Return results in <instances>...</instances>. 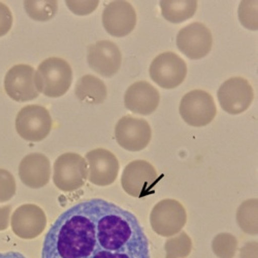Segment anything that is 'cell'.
<instances>
[{
    "label": "cell",
    "instance_id": "6da1fadb",
    "mask_svg": "<svg viewBox=\"0 0 258 258\" xmlns=\"http://www.w3.org/2000/svg\"><path fill=\"white\" fill-rule=\"evenodd\" d=\"M41 258H151L136 215L102 199L64 211L45 236Z\"/></svg>",
    "mask_w": 258,
    "mask_h": 258
},
{
    "label": "cell",
    "instance_id": "7a4b0ae2",
    "mask_svg": "<svg viewBox=\"0 0 258 258\" xmlns=\"http://www.w3.org/2000/svg\"><path fill=\"white\" fill-rule=\"evenodd\" d=\"M74 74L70 63L59 57L42 61L35 71L37 91L47 97L58 98L66 94L73 84Z\"/></svg>",
    "mask_w": 258,
    "mask_h": 258
},
{
    "label": "cell",
    "instance_id": "3957f363",
    "mask_svg": "<svg viewBox=\"0 0 258 258\" xmlns=\"http://www.w3.org/2000/svg\"><path fill=\"white\" fill-rule=\"evenodd\" d=\"M88 179L87 161L80 154L69 152L60 155L53 166V182L63 192L81 189Z\"/></svg>",
    "mask_w": 258,
    "mask_h": 258
},
{
    "label": "cell",
    "instance_id": "277c9868",
    "mask_svg": "<svg viewBox=\"0 0 258 258\" xmlns=\"http://www.w3.org/2000/svg\"><path fill=\"white\" fill-rule=\"evenodd\" d=\"M160 177L155 167L146 160L129 162L121 176L123 190L136 199H143L153 195Z\"/></svg>",
    "mask_w": 258,
    "mask_h": 258
},
{
    "label": "cell",
    "instance_id": "5b68a950",
    "mask_svg": "<svg viewBox=\"0 0 258 258\" xmlns=\"http://www.w3.org/2000/svg\"><path fill=\"white\" fill-rule=\"evenodd\" d=\"M52 126V117L45 106L28 104L17 114L16 131L27 142L38 143L44 141L50 135Z\"/></svg>",
    "mask_w": 258,
    "mask_h": 258
},
{
    "label": "cell",
    "instance_id": "8992f818",
    "mask_svg": "<svg viewBox=\"0 0 258 258\" xmlns=\"http://www.w3.org/2000/svg\"><path fill=\"white\" fill-rule=\"evenodd\" d=\"M187 222L185 207L178 201L165 199L157 203L150 214V224L155 233L170 238L182 231Z\"/></svg>",
    "mask_w": 258,
    "mask_h": 258
},
{
    "label": "cell",
    "instance_id": "52a82bcc",
    "mask_svg": "<svg viewBox=\"0 0 258 258\" xmlns=\"http://www.w3.org/2000/svg\"><path fill=\"white\" fill-rule=\"evenodd\" d=\"M179 112L182 119L192 127H204L217 115L213 96L205 90H192L186 93L180 102Z\"/></svg>",
    "mask_w": 258,
    "mask_h": 258
},
{
    "label": "cell",
    "instance_id": "ba28073f",
    "mask_svg": "<svg viewBox=\"0 0 258 258\" xmlns=\"http://www.w3.org/2000/svg\"><path fill=\"white\" fill-rule=\"evenodd\" d=\"M186 62L174 52H164L156 56L149 69L150 78L163 89H175L187 77Z\"/></svg>",
    "mask_w": 258,
    "mask_h": 258
},
{
    "label": "cell",
    "instance_id": "9c48e42d",
    "mask_svg": "<svg viewBox=\"0 0 258 258\" xmlns=\"http://www.w3.org/2000/svg\"><path fill=\"white\" fill-rule=\"evenodd\" d=\"M217 97L224 112L230 115H240L245 113L252 104L254 91L248 80L233 77L220 86Z\"/></svg>",
    "mask_w": 258,
    "mask_h": 258
},
{
    "label": "cell",
    "instance_id": "30bf717a",
    "mask_svg": "<svg viewBox=\"0 0 258 258\" xmlns=\"http://www.w3.org/2000/svg\"><path fill=\"white\" fill-rule=\"evenodd\" d=\"M115 138L126 151L140 152L151 142L152 129L146 120L126 115L115 126Z\"/></svg>",
    "mask_w": 258,
    "mask_h": 258
},
{
    "label": "cell",
    "instance_id": "8fae6325",
    "mask_svg": "<svg viewBox=\"0 0 258 258\" xmlns=\"http://www.w3.org/2000/svg\"><path fill=\"white\" fill-rule=\"evenodd\" d=\"M177 47L190 60L203 59L212 50V32L205 24L193 22L178 32Z\"/></svg>",
    "mask_w": 258,
    "mask_h": 258
},
{
    "label": "cell",
    "instance_id": "7c38bea8",
    "mask_svg": "<svg viewBox=\"0 0 258 258\" xmlns=\"http://www.w3.org/2000/svg\"><path fill=\"white\" fill-rule=\"evenodd\" d=\"M88 164V180L99 187L112 185L119 175L118 158L111 151L103 148L91 150L85 155Z\"/></svg>",
    "mask_w": 258,
    "mask_h": 258
},
{
    "label": "cell",
    "instance_id": "4fadbf2b",
    "mask_svg": "<svg viewBox=\"0 0 258 258\" xmlns=\"http://www.w3.org/2000/svg\"><path fill=\"white\" fill-rule=\"evenodd\" d=\"M6 93L15 101H31L38 97L35 85V70L28 64H17L5 77Z\"/></svg>",
    "mask_w": 258,
    "mask_h": 258
},
{
    "label": "cell",
    "instance_id": "5bb4252c",
    "mask_svg": "<svg viewBox=\"0 0 258 258\" xmlns=\"http://www.w3.org/2000/svg\"><path fill=\"white\" fill-rule=\"evenodd\" d=\"M104 30L114 37H124L131 34L137 25V13L128 2H112L102 12Z\"/></svg>",
    "mask_w": 258,
    "mask_h": 258
},
{
    "label": "cell",
    "instance_id": "9a60e30c",
    "mask_svg": "<svg viewBox=\"0 0 258 258\" xmlns=\"http://www.w3.org/2000/svg\"><path fill=\"white\" fill-rule=\"evenodd\" d=\"M87 61L93 72L104 78H112L121 69L122 53L114 41L99 40L88 47Z\"/></svg>",
    "mask_w": 258,
    "mask_h": 258
},
{
    "label": "cell",
    "instance_id": "2e32d148",
    "mask_svg": "<svg viewBox=\"0 0 258 258\" xmlns=\"http://www.w3.org/2000/svg\"><path fill=\"white\" fill-rule=\"evenodd\" d=\"M11 226L21 239L32 240L39 236L47 226V216L40 207L33 204L20 206L13 214Z\"/></svg>",
    "mask_w": 258,
    "mask_h": 258
},
{
    "label": "cell",
    "instance_id": "e0dca14e",
    "mask_svg": "<svg viewBox=\"0 0 258 258\" xmlns=\"http://www.w3.org/2000/svg\"><path fill=\"white\" fill-rule=\"evenodd\" d=\"M159 102V91L146 81L134 83L124 94L125 107L138 115H151L157 110Z\"/></svg>",
    "mask_w": 258,
    "mask_h": 258
},
{
    "label": "cell",
    "instance_id": "ac0fdd59",
    "mask_svg": "<svg viewBox=\"0 0 258 258\" xmlns=\"http://www.w3.org/2000/svg\"><path fill=\"white\" fill-rule=\"evenodd\" d=\"M19 177L29 188L39 189L45 187L51 179L50 159L41 153L28 154L20 162Z\"/></svg>",
    "mask_w": 258,
    "mask_h": 258
},
{
    "label": "cell",
    "instance_id": "d6986e66",
    "mask_svg": "<svg viewBox=\"0 0 258 258\" xmlns=\"http://www.w3.org/2000/svg\"><path fill=\"white\" fill-rule=\"evenodd\" d=\"M75 94L77 98L88 104H100L107 97L106 86L99 78L86 75L79 79L76 84Z\"/></svg>",
    "mask_w": 258,
    "mask_h": 258
},
{
    "label": "cell",
    "instance_id": "ffe728a7",
    "mask_svg": "<svg viewBox=\"0 0 258 258\" xmlns=\"http://www.w3.org/2000/svg\"><path fill=\"white\" fill-rule=\"evenodd\" d=\"M162 17L170 23L179 24L191 19L197 13V0H162L159 4Z\"/></svg>",
    "mask_w": 258,
    "mask_h": 258
},
{
    "label": "cell",
    "instance_id": "44dd1931",
    "mask_svg": "<svg viewBox=\"0 0 258 258\" xmlns=\"http://www.w3.org/2000/svg\"><path fill=\"white\" fill-rule=\"evenodd\" d=\"M257 208L258 200L252 199L242 203L236 211V222L239 227L247 234L257 235L258 233Z\"/></svg>",
    "mask_w": 258,
    "mask_h": 258
},
{
    "label": "cell",
    "instance_id": "7402d4cb",
    "mask_svg": "<svg viewBox=\"0 0 258 258\" xmlns=\"http://www.w3.org/2000/svg\"><path fill=\"white\" fill-rule=\"evenodd\" d=\"M24 9L27 15L37 22H47L52 20L58 11V2L56 0H26L24 2Z\"/></svg>",
    "mask_w": 258,
    "mask_h": 258
},
{
    "label": "cell",
    "instance_id": "603a6c76",
    "mask_svg": "<svg viewBox=\"0 0 258 258\" xmlns=\"http://www.w3.org/2000/svg\"><path fill=\"white\" fill-rule=\"evenodd\" d=\"M164 249L165 258H187L192 250V241L185 231H181L170 236L165 242Z\"/></svg>",
    "mask_w": 258,
    "mask_h": 258
},
{
    "label": "cell",
    "instance_id": "cb8c5ba5",
    "mask_svg": "<svg viewBox=\"0 0 258 258\" xmlns=\"http://www.w3.org/2000/svg\"><path fill=\"white\" fill-rule=\"evenodd\" d=\"M238 248V240L233 234L228 232L217 234L212 242V250L218 258H233Z\"/></svg>",
    "mask_w": 258,
    "mask_h": 258
},
{
    "label": "cell",
    "instance_id": "d4e9b609",
    "mask_svg": "<svg viewBox=\"0 0 258 258\" xmlns=\"http://www.w3.org/2000/svg\"><path fill=\"white\" fill-rule=\"evenodd\" d=\"M239 20L242 25L249 30L258 29L257 2H242L239 6Z\"/></svg>",
    "mask_w": 258,
    "mask_h": 258
},
{
    "label": "cell",
    "instance_id": "484cf974",
    "mask_svg": "<svg viewBox=\"0 0 258 258\" xmlns=\"http://www.w3.org/2000/svg\"><path fill=\"white\" fill-rule=\"evenodd\" d=\"M16 190L14 176L6 169H0V203L10 201L16 195Z\"/></svg>",
    "mask_w": 258,
    "mask_h": 258
},
{
    "label": "cell",
    "instance_id": "4316f807",
    "mask_svg": "<svg viewBox=\"0 0 258 258\" xmlns=\"http://www.w3.org/2000/svg\"><path fill=\"white\" fill-rule=\"evenodd\" d=\"M67 7L70 11L78 16H87L92 14L98 7V0H89V2H74V0H67Z\"/></svg>",
    "mask_w": 258,
    "mask_h": 258
},
{
    "label": "cell",
    "instance_id": "83f0119b",
    "mask_svg": "<svg viewBox=\"0 0 258 258\" xmlns=\"http://www.w3.org/2000/svg\"><path fill=\"white\" fill-rule=\"evenodd\" d=\"M13 14L10 8L0 3V37L7 35L13 26Z\"/></svg>",
    "mask_w": 258,
    "mask_h": 258
},
{
    "label": "cell",
    "instance_id": "f1b7e54d",
    "mask_svg": "<svg viewBox=\"0 0 258 258\" xmlns=\"http://www.w3.org/2000/svg\"><path fill=\"white\" fill-rule=\"evenodd\" d=\"M257 246L256 241L246 244L240 251V258H257Z\"/></svg>",
    "mask_w": 258,
    "mask_h": 258
},
{
    "label": "cell",
    "instance_id": "f546056e",
    "mask_svg": "<svg viewBox=\"0 0 258 258\" xmlns=\"http://www.w3.org/2000/svg\"><path fill=\"white\" fill-rule=\"evenodd\" d=\"M10 213H11V207L0 208V230L6 229L8 227Z\"/></svg>",
    "mask_w": 258,
    "mask_h": 258
},
{
    "label": "cell",
    "instance_id": "4dcf8cb0",
    "mask_svg": "<svg viewBox=\"0 0 258 258\" xmlns=\"http://www.w3.org/2000/svg\"><path fill=\"white\" fill-rule=\"evenodd\" d=\"M0 258H28L24 254L16 251H7L0 252Z\"/></svg>",
    "mask_w": 258,
    "mask_h": 258
}]
</instances>
